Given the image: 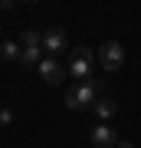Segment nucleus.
I'll return each mask as SVG.
<instances>
[{
    "label": "nucleus",
    "mask_w": 141,
    "mask_h": 148,
    "mask_svg": "<svg viewBox=\"0 0 141 148\" xmlns=\"http://www.w3.org/2000/svg\"><path fill=\"white\" fill-rule=\"evenodd\" d=\"M89 138H92V145H95V148H115V145L121 142V138H118V132H115V128L108 125V122H102V125H95Z\"/></svg>",
    "instance_id": "obj_4"
},
{
    "label": "nucleus",
    "mask_w": 141,
    "mask_h": 148,
    "mask_svg": "<svg viewBox=\"0 0 141 148\" xmlns=\"http://www.w3.org/2000/svg\"><path fill=\"white\" fill-rule=\"evenodd\" d=\"M40 59H43V46H23V53H20L23 66H40Z\"/></svg>",
    "instance_id": "obj_8"
},
{
    "label": "nucleus",
    "mask_w": 141,
    "mask_h": 148,
    "mask_svg": "<svg viewBox=\"0 0 141 148\" xmlns=\"http://www.w3.org/2000/svg\"><path fill=\"white\" fill-rule=\"evenodd\" d=\"M99 66L105 73H118L121 66H125V46H121L118 40H108L99 46Z\"/></svg>",
    "instance_id": "obj_3"
},
{
    "label": "nucleus",
    "mask_w": 141,
    "mask_h": 148,
    "mask_svg": "<svg viewBox=\"0 0 141 148\" xmlns=\"http://www.w3.org/2000/svg\"><path fill=\"white\" fill-rule=\"evenodd\" d=\"M20 53H23V46L20 43H0V59H20Z\"/></svg>",
    "instance_id": "obj_9"
},
{
    "label": "nucleus",
    "mask_w": 141,
    "mask_h": 148,
    "mask_svg": "<svg viewBox=\"0 0 141 148\" xmlns=\"http://www.w3.org/2000/svg\"><path fill=\"white\" fill-rule=\"evenodd\" d=\"M23 46H43V33H36V30H23Z\"/></svg>",
    "instance_id": "obj_10"
},
{
    "label": "nucleus",
    "mask_w": 141,
    "mask_h": 148,
    "mask_svg": "<svg viewBox=\"0 0 141 148\" xmlns=\"http://www.w3.org/2000/svg\"><path fill=\"white\" fill-rule=\"evenodd\" d=\"M99 89H102V79H82V82H76L72 89L66 92V106L72 109V112L92 109L95 99H99Z\"/></svg>",
    "instance_id": "obj_1"
},
{
    "label": "nucleus",
    "mask_w": 141,
    "mask_h": 148,
    "mask_svg": "<svg viewBox=\"0 0 141 148\" xmlns=\"http://www.w3.org/2000/svg\"><path fill=\"white\" fill-rule=\"evenodd\" d=\"M95 115H99L102 122H108L112 115H115V112H118V102H112V99H95Z\"/></svg>",
    "instance_id": "obj_7"
},
{
    "label": "nucleus",
    "mask_w": 141,
    "mask_h": 148,
    "mask_svg": "<svg viewBox=\"0 0 141 148\" xmlns=\"http://www.w3.org/2000/svg\"><path fill=\"white\" fill-rule=\"evenodd\" d=\"M66 30H59V27H49V30H43V49H46V53H63L66 49Z\"/></svg>",
    "instance_id": "obj_5"
},
{
    "label": "nucleus",
    "mask_w": 141,
    "mask_h": 148,
    "mask_svg": "<svg viewBox=\"0 0 141 148\" xmlns=\"http://www.w3.org/2000/svg\"><path fill=\"white\" fill-rule=\"evenodd\" d=\"M92 63H95V53H92V49H89V46H76L72 53H69L66 73L76 76V79L82 82V79H89V76H92Z\"/></svg>",
    "instance_id": "obj_2"
},
{
    "label": "nucleus",
    "mask_w": 141,
    "mask_h": 148,
    "mask_svg": "<svg viewBox=\"0 0 141 148\" xmlns=\"http://www.w3.org/2000/svg\"><path fill=\"white\" fill-rule=\"evenodd\" d=\"M115 148H135V145H131V142H118Z\"/></svg>",
    "instance_id": "obj_13"
},
{
    "label": "nucleus",
    "mask_w": 141,
    "mask_h": 148,
    "mask_svg": "<svg viewBox=\"0 0 141 148\" xmlns=\"http://www.w3.org/2000/svg\"><path fill=\"white\" fill-rule=\"evenodd\" d=\"M7 125H13V112L10 109H0V128H7Z\"/></svg>",
    "instance_id": "obj_11"
},
{
    "label": "nucleus",
    "mask_w": 141,
    "mask_h": 148,
    "mask_svg": "<svg viewBox=\"0 0 141 148\" xmlns=\"http://www.w3.org/2000/svg\"><path fill=\"white\" fill-rule=\"evenodd\" d=\"M23 3H40V0H23Z\"/></svg>",
    "instance_id": "obj_14"
},
{
    "label": "nucleus",
    "mask_w": 141,
    "mask_h": 148,
    "mask_svg": "<svg viewBox=\"0 0 141 148\" xmlns=\"http://www.w3.org/2000/svg\"><path fill=\"white\" fill-rule=\"evenodd\" d=\"M0 7H3V10H13V7H16V0H0Z\"/></svg>",
    "instance_id": "obj_12"
},
{
    "label": "nucleus",
    "mask_w": 141,
    "mask_h": 148,
    "mask_svg": "<svg viewBox=\"0 0 141 148\" xmlns=\"http://www.w3.org/2000/svg\"><path fill=\"white\" fill-rule=\"evenodd\" d=\"M40 76H43V82L46 86H59L66 79V69L56 63V59H40Z\"/></svg>",
    "instance_id": "obj_6"
}]
</instances>
